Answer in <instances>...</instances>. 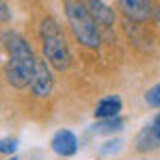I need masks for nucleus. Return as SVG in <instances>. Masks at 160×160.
Segmentation results:
<instances>
[{
	"mask_svg": "<svg viewBox=\"0 0 160 160\" xmlns=\"http://www.w3.org/2000/svg\"><path fill=\"white\" fill-rule=\"evenodd\" d=\"M39 37H41V48H43L46 63L50 67H54L56 72H65L72 63V54H69L65 35L58 26V22L54 18H46L39 26Z\"/></svg>",
	"mask_w": 160,
	"mask_h": 160,
	"instance_id": "obj_2",
	"label": "nucleus"
},
{
	"mask_svg": "<svg viewBox=\"0 0 160 160\" xmlns=\"http://www.w3.org/2000/svg\"><path fill=\"white\" fill-rule=\"evenodd\" d=\"M50 147H52V152L56 156L69 158V156H74L78 152V138H76V134L72 132V130L63 128V130L54 132L52 141H50Z\"/></svg>",
	"mask_w": 160,
	"mask_h": 160,
	"instance_id": "obj_5",
	"label": "nucleus"
},
{
	"mask_svg": "<svg viewBox=\"0 0 160 160\" xmlns=\"http://www.w3.org/2000/svg\"><path fill=\"white\" fill-rule=\"evenodd\" d=\"M2 43L7 50V63H4V76L15 89H24L32 82L35 76V65L37 56L32 52L30 43L15 32V30H4L2 32Z\"/></svg>",
	"mask_w": 160,
	"mask_h": 160,
	"instance_id": "obj_1",
	"label": "nucleus"
},
{
	"mask_svg": "<svg viewBox=\"0 0 160 160\" xmlns=\"http://www.w3.org/2000/svg\"><path fill=\"white\" fill-rule=\"evenodd\" d=\"M30 89H32V95L37 98H48L54 89V76L50 65L46 63V58H37V65H35V76L30 82Z\"/></svg>",
	"mask_w": 160,
	"mask_h": 160,
	"instance_id": "obj_4",
	"label": "nucleus"
},
{
	"mask_svg": "<svg viewBox=\"0 0 160 160\" xmlns=\"http://www.w3.org/2000/svg\"><path fill=\"white\" fill-rule=\"evenodd\" d=\"M18 145H20V141L15 136H4V138H0V154L11 156L18 152Z\"/></svg>",
	"mask_w": 160,
	"mask_h": 160,
	"instance_id": "obj_12",
	"label": "nucleus"
},
{
	"mask_svg": "<svg viewBox=\"0 0 160 160\" xmlns=\"http://www.w3.org/2000/svg\"><path fill=\"white\" fill-rule=\"evenodd\" d=\"M65 13L80 43L87 48H100V28L89 13L87 4H82L80 0H65Z\"/></svg>",
	"mask_w": 160,
	"mask_h": 160,
	"instance_id": "obj_3",
	"label": "nucleus"
},
{
	"mask_svg": "<svg viewBox=\"0 0 160 160\" xmlns=\"http://www.w3.org/2000/svg\"><path fill=\"white\" fill-rule=\"evenodd\" d=\"M119 2H121L123 13L136 22L147 20L152 13V0H119Z\"/></svg>",
	"mask_w": 160,
	"mask_h": 160,
	"instance_id": "obj_7",
	"label": "nucleus"
},
{
	"mask_svg": "<svg viewBox=\"0 0 160 160\" xmlns=\"http://www.w3.org/2000/svg\"><path fill=\"white\" fill-rule=\"evenodd\" d=\"M123 128V119L115 117V119H98V123L93 126L95 134H115Z\"/></svg>",
	"mask_w": 160,
	"mask_h": 160,
	"instance_id": "obj_10",
	"label": "nucleus"
},
{
	"mask_svg": "<svg viewBox=\"0 0 160 160\" xmlns=\"http://www.w3.org/2000/svg\"><path fill=\"white\" fill-rule=\"evenodd\" d=\"M87 9H89V13L93 15V20H95L98 24L110 26V24H112V20H115V13H112V9L108 7L104 0H89Z\"/></svg>",
	"mask_w": 160,
	"mask_h": 160,
	"instance_id": "obj_8",
	"label": "nucleus"
},
{
	"mask_svg": "<svg viewBox=\"0 0 160 160\" xmlns=\"http://www.w3.org/2000/svg\"><path fill=\"white\" fill-rule=\"evenodd\" d=\"M121 147H123V141H121V138H108L106 143L100 147V154H102V156H110V154L121 152Z\"/></svg>",
	"mask_w": 160,
	"mask_h": 160,
	"instance_id": "obj_11",
	"label": "nucleus"
},
{
	"mask_svg": "<svg viewBox=\"0 0 160 160\" xmlns=\"http://www.w3.org/2000/svg\"><path fill=\"white\" fill-rule=\"evenodd\" d=\"M121 108H123V102L119 95H106L98 102L93 115H95V119H115V117H119Z\"/></svg>",
	"mask_w": 160,
	"mask_h": 160,
	"instance_id": "obj_6",
	"label": "nucleus"
},
{
	"mask_svg": "<svg viewBox=\"0 0 160 160\" xmlns=\"http://www.w3.org/2000/svg\"><path fill=\"white\" fill-rule=\"evenodd\" d=\"M158 24H160V9H158Z\"/></svg>",
	"mask_w": 160,
	"mask_h": 160,
	"instance_id": "obj_16",
	"label": "nucleus"
},
{
	"mask_svg": "<svg viewBox=\"0 0 160 160\" xmlns=\"http://www.w3.org/2000/svg\"><path fill=\"white\" fill-rule=\"evenodd\" d=\"M134 145H136L138 152H149V149H156V147H158L160 141L156 138V134H154V130H152V126H145L141 132L136 134Z\"/></svg>",
	"mask_w": 160,
	"mask_h": 160,
	"instance_id": "obj_9",
	"label": "nucleus"
},
{
	"mask_svg": "<svg viewBox=\"0 0 160 160\" xmlns=\"http://www.w3.org/2000/svg\"><path fill=\"white\" fill-rule=\"evenodd\" d=\"M9 20H11V11L7 7V2L0 0V22H9Z\"/></svg>",
	"mask_w": 160,
	"mask_h": 160,
	"instance_id": "obj_14",
	"label": "nucleus"
},
{
	"mask_svg": "<svg viewBox=\"0 0 160 160\" xmlns=\"http://www.w3.org/2000/svg\"><path fill=\"white\" fill-rule=\"evenodd\" d=\"M7 160H18V158H7Z\"/></svg>",
	"mask_w": 160,
	"mask_h": 160,
	"instance_id": "obj_17",
	"label": "nucleus"
},
{
	"mask_svg": "<svg viewBox=\"0 0 160 160\" xmlns=\"http://www.w3.org/2000/svg\"><path fill=\"white\" fill-rule=\"evenodd\" d=\"M152 130H154V134H156V138L160 141V112L154 117V121H152Z\"/></svg>",
	"mask_w": 160,
	"mask_h": 160,
	"instance_id": "obj_15",
	"label": "nucleus"
},
{
	"mask_svg": "<svg viewBox=\"0 0 160 160\" xmlns=\"http://www.w3.org/2000/svg\"><path fill=\"white\" fill-rule=\"evenodd\" d=\"M145 102H147L152 108H160V82L154 84V87L145 93Z\"/></svg>",
	"mask_w": 160,
	"mask_h": 160,
	"instance_id": "obj_13",
	"label": "nucleus"
}]
</instances>
